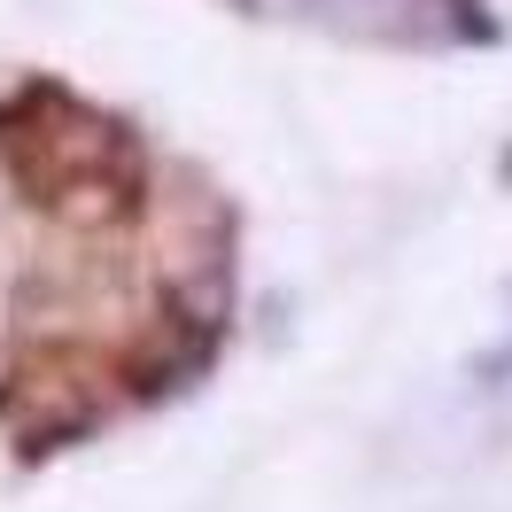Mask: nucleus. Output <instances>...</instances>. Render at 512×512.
Masks as SVG:
<instances>
[{"instance_id":"nucleus-1","label":"nucleus","mask_w":512,"mask_h":512,"mask_svg":"<svg viewBox=\"0 0 512 512\" xmlns=\"http://www.w3.org/2000/svg\"><path fill=\"white\" fill-rule=\"evenodd\" d=\"M0 171L63 233H117L148 202L140 132L55 78H32L0 101Z\"/></svg>"},{"instance_id":"nucleus-2","label":"nucleus","mask_w":512,"mask_h":512,"mask_svg":"<svg viewBox=\"0 0 512 512\" xmlns=\"http://www.w3.org/2000/svg\"><path fill=\"white\" fill-rule=\"evenodd\" d=\"M125 404L117 357L94 342H24L0 381V427L24 450H55L70 435H94Z\"/></svg>"}]
</instances>
